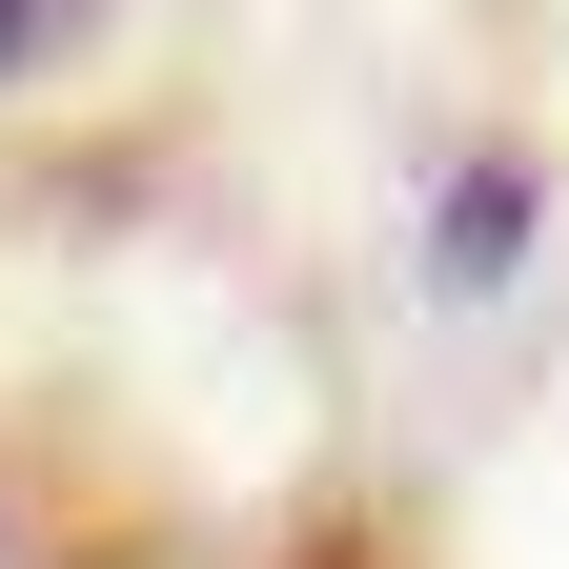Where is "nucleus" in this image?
Instances as JSON below:
<instances>
[{"label":"nucleus","instance_id":"obj_1","mask_svg":"<svg viewBox=\"0 0 569 569\" xmlns=\"http://www.w3.org/2000/svg\"><path fill=\"white\" fill-rule=\"evenodd\" d=\"M427 264H448V284H509V264H529V163H468V183H448V244H427Z\"/></svg>","mask_w":569,"mask_h":569},{"label":"nucleus","instance_id":"obj_2","mask_svg":"<svg viewBox=\"0 0 569 569\" xmlns=\"http://www.w3.org/2000/svg\"><path fill=\"white\" fill-rule=\"evenodd\" d=\"M61 21H82V0H0V82H21V61H41Z\"/></svg>","mask_w":569,"mask_h":569}]
</instances>
